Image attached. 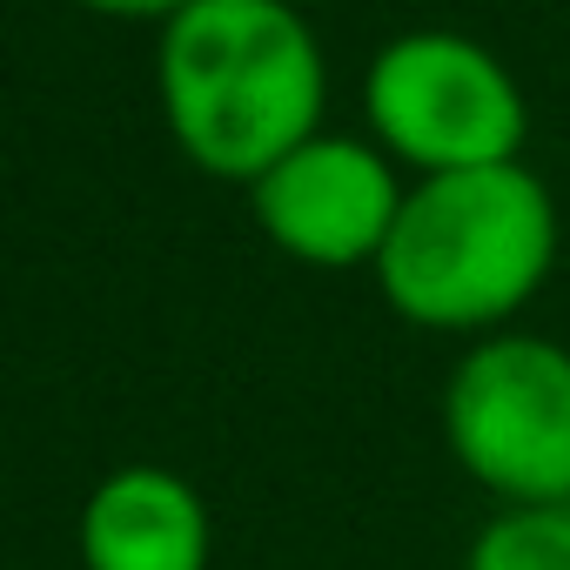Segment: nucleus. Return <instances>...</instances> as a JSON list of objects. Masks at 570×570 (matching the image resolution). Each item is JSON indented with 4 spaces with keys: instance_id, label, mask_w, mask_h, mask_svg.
I'll list each match as a JSON object with an SVG mask.
<instances>
[{
    "instance_id": "8",
    "label": "nucleus",
    "mask_w": 570,
    "mask_h": 570,
    "mask_svg": "<svg viewBox=\"0 0 570 570\" xmlns=\"http://www.w3.org/2000/svg\"><path fill=\"white\" fill-rule=\"evenodd\" d=\"M75 8H88V14H108V21H175L188 0H75Z\"/></svg>"
},
{
    "instance_id": "5",
    "label": "nucleus",
    "mask_w": 570,
    "mask_h": 570,
    "mask_svg": "<svg viewBox=\"0 0 570 570\" xmlns=\"http://www.w3.org/2000/svg\"><path fill=\"white\" fill-rule=\"evenodd\" d=\"M410 181L370 135H309L248 181L255 228L303 268H376Z\"/></svg>"
},
{
    "instance_id": "4",
    "label": "nucleus",
    "mask_w": 570,
    "mask_h": 570,
    "mask_svg": "<svg viewBox=\"0 0 570 570\" xmlns=\"http://www.w3.org/2000/svg\"><path fill=\"white\" fill-rule=\"evenodd\" d=\"M443 443L503 510L570 503V350L530 330L476 336L443 383Z\"/></svg>"
},
{
    "instance_id": "7",
    "label": "nucleus",
    "mask_w": 570,
    "mask_h": 570,
    "mask_svg": "<svg viewBox=\"0 0 570 570\" xmlns=\"http://www.w3.org/2000/svg\"><path fill=\"white\" fill-rule=\"evenodd\" d=\"M463 570H570V503L497 510L470 537Z\"/></svg>"
},
{
    "instance_id": "3",
    "label": "nucleus",
    "mask_w": 570,
    "mask_h": 570,
    "mask_svg": "<svg viewBox=\"0 0 570 570\" xmlns=\"http://www.w3.org/2000/svg\"><path fill=\"white\" fill-rule=\"evenodd\" d=\"M363 121L370 141L410 168V181H423L523 161L530 101L483 41L456 28H410L376 48L363 75Z\"/></svg>"
},
{
    "instance_id": "1",
    "label": "nucleus",
    "mask_w": 570,
    "mask_h": 570,
    "mask_svg": "<svg viewBox=\"0 0 570 570\" xmlns=\"http://www.w3.org/2000/svg\"><path fill=\"white\" fill-rule=\"evenodd\" d=\"M168 141L215 181L248 188L323 135L330 61L296 0H188L155 41Z\"/></svg>"
},
{
    "instance_id": "2",
    "label": "nucleus",
    "mask_w": 570,
    "mask_h": 570,
    "mask_svg": "<svg viewBox=\"0 0 570 570\" xmlns=\"http://www.w3.org/2000/svg\"><path fill=\"white\" fill-rule=\"evenodd\" d=\"M557 195L530 161L410 181L376 255L383 303L443 336H497L557 268Z\"/></svg>"
},
{
    "instance_id": "6",
    "label": "nucleus",
    "mask_w": 570,
    "mask_h": 570,
    "mask_svg": "<svg viewBox=\"0 0 570 570\" xmlns=\"http://www.w3.org/2000/svg\"><path fill=\"white\" fill-rule=\"evenodd\" d=\"M88 570H208L215 530L202 490L168 463L108 470L75 523Z\"/></svg>"
}]
</instances>
